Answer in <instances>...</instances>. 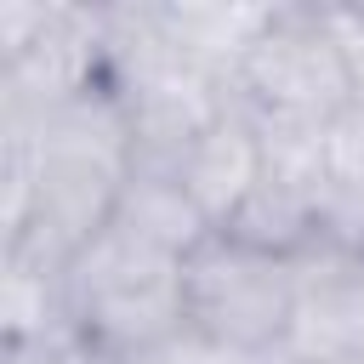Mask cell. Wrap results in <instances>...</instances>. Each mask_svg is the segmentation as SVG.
Returning <instances> with one entry per match:
<instances>
[{
  "label": "cell",
  "instance_id": "obj_1",
  "mask_svg": "<svg viewBox=\"0 0 364 364\" xmlns=\"http://www.w3.org/2000/svg\"><path fill=\"white\" fill-rule=\"evenodd\" d=\"M34 142V222L0 250H28L51 267H68L119 210V193L136 171L125 102L97 85L34 125H17Z\"/></svg>",
  "mask_w": 364,
  "mask_h": 364
},
{
  "label": "cell",
  "instance_id": "obj_2",
  "mask_svg": "<svg viewBox=\"0 0 364 364\" xmlns=\"http://www.w3.org/2000/svg\"><path fill=\"white\" fill-rule=\"evenodd\" d=\"M228 91H233V102H239L262 131L330 136V131L358 108L353 63H347L341 34H336V23H330V0H324V6L273 0L262 34H256L250 51L239 57Z\"/></svg>",
  "mask_w": 364,
  "mask_h": 364
},
{
  "label": "cell",
  "instance_id": "obj_3",
  "mask_svg": "<svg viewBox=\"0 0 364 364\" xmlns=\"http://www.w3.org/2000/svg\"><path fill=\"white\" fill-rule=\"evenodd\" d=\"M68 313L97 358L142 364L159 341H171L188 324L182 262L108 222L68 262Z\"/></svg>",
  "mask_w": 364,
  "mask_h": 364
},
{
  "label": "cell",
  "instance_id": "obj_4",
  "mask_svg": "<svg viewBox=\"0 0 364 364\" xmlns=\"http://www.w3.org/2000/svg\"><path fill=\"white\" fill-rule=\"evenodd\" d=\"M182 301H188L193 330L273 358L296 313V262L262 256L216 233L182 262Z\"/></svg>",
  "mask_w": 364,
  "mask_h": 364
},
{
  "label": "cell",
  "instance_id": "obj_5",
  "mask_svg": "<svg viewBox=\"0 0 364 364\" xmlns=\"http://www.w3.org/2000/svg\"><path fill=\"white\" fill-rule=\"evenodd\" d=\"M108 85L102 80V6L51 0L46 28L0 57V125H34L51 108Z\"/></svg>",
  "mask_w": 364,
  "mask_h": 364
},
{
  "label": "cell",
  "instance_id": "obj_6",
  "mask_svg": "<svg viewBox=\"0 0 364 364\" xmlns=\"http://www.w3.org/2000/svg\"><path fill=\"white\" fill-rule=\"evenodd\" d=\"M279 353L307 364H364V256L318 245L296 262V313Z\"/></svg>",
  "mask_w": 364,
  "mask_h": 364
},
{
  "label": "cell",
  "instance_id": "obj_7",
  "mask_svg": "<svg viewBox=\"0 0 364 364\" xmlns=\"http://www.w3.org/2000/svg\"><path fill=\"white\" fill-rule=\"evenodd\" d=\"M262 171H267V136H262V125L233 102L199 142H193V154L182 159V188L193 193V205L205 210V222L222 233L228 222H233V210L250 199V188L262 182Z\"/></svg>",
  "mask_w": 364,
  "mask_h": 364
},
{
  "label": "cell",
  "instance_id": "obj_8",
  "mask_svg": "<svg viewBox=\"0 0 364 364\" xmlns=\"http://www.w3.org/2000/svg\"><path fill=\"white\" fill-rule=\"evenodd\" d=\"M114 228H125L131 239H142L176 262H188L205 239H216V228L205 222V210L193 205V193L182 188L176 171H131L119 210H114Z\"/></svg>",
  "mask_w": 364,
  "mask_h": 364
},
{
  "label": "cell",
  "instance_id": "obj_9",
  "mask_svg": "<svg viewBox=\"0 0 364 364\" xmlns=\"http://www.w3.org/2000/svg\"><path fill=\"white\" fill-rule=\"evenodd\" d=\"M154 6H159L171 46L222 80H233L239 57L250 51V40L262 34V23L273 11V6H222V0H154Z\"/></svg>",
  "mask_w": 364,
  "mask_h": 364
},
{
  "label": "cell",
  "instance_id": "obj_10",
  "mask_svg": "<svg viewBox=\"0 0 364 364\" xmlns=\"http://www.w3.org/2000/svg\"><path fill=\"white\" fill-rule=\"evenodd\" d=\"M142 364H267V353H245V347H233V341H216V336L182 324V330H176L171 341H159Z\"/></svg>",
  "mask_w": 364,
  "mask_h": 364
},
{
  "label": "cell",
  "instance_id": "obj_11",
  "mask_svg": "<svg viewBox=\"0 0 364 364\" xmlns=\"http://www.w3.org/2000/svg\"><path fill=\"white\" fill-rule=\"evenodd\" d=\"M324 154H330V176H336V182L364 188V108H353V114L324 136Z\"/></svg>",
  "mask_w": 364,
  "mask_h": 364
},
{
  "label": "cell",
  "instance_id": "obj_12",
  "mask_svg": "<svg viewBox=\"0 0 364 364\" xmlns=\"http://www.w3.org/2000/svg\"><path fill=\"white\" fill-rule=\"evenodd\" d=\"M51 17V0H0V57L23 51Z\"/></svg>",
  "mask_w": 364,
  "mask_h": 364
},
{
  "label": "cell",
  "instance_id": "obj_13",
  "mask_svg": "<svg viewBox=\"0 0 364 364\" xmlns=\"http://www.w3.org/2000/svg\"><path fill=\"white\" fill-rule=\"evenodd\" d=\"M91 364H125V358H97V353H91Z\"/></svg>",
  "mask_w": 364,
  "mask_h": 364
}]
</instances>
